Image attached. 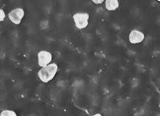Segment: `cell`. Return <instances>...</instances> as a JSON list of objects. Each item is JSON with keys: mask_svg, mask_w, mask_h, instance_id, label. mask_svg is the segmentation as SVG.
<instances>
[{"mask_svg": "<svg viewBox=\"0 0 160 116\" xmlns=\"http://www.w3.org/2000/svg\"><path fill=\"white\" fill-rule=\"evenodd\" d=\"M58 70V66L57 64L56 63H51L49 65L40 69L38 73V76L42 82L48 83L55 77Z\"/></svg>", "mask_w": 160, "mask_h": 116, "instance_id": "obj_1", "label": "cell"}, {"mask_svg": "<svg viewBox=\"0 0 160 116\" xmlns=\"http://www.w3.org/2000/svg\"><path fill=\"white\" fill-rule=\"evenodd\" d=\"M89 19V15L88 12H76L73 15V22L79 30H82L88 27Z\"/></svg>", "mask_w": 160, "mask_h": 116, "instance_id": "obj_2", "label": "cell"}, {"mask_svg": "<svg viewBox=\"0 0 160 116\" xmlns=\"http://www.w3.org/2000/svg\"><path fill=\"white\" fill-rule=\"evenodd\" d=\"M24 17V11L22 8H15L9 12L8 18L12 24L18 25Z\"/></svg>", "mask_w": 160, "mask_h": 116, "instance_id": "obj_3", "label": "cell"}, {"mask_svg": "<svg viewBox=\"0 0 160 116\" xmlns=\"http://www.w3.org/2000/svg\"><path fill=\"white\" fill-rule=\"evenodd\" d=\"M52 54L47 51H40L38 53V63L40 67H44L52 62Z\"/></svg>", "mask_w": 160, "mask_h": 116, "instance_id": "obj_4", "label": "cell"}, {"mask_svg": "<svg viewBox=\"0 0 160 116\" xmlns=\"http://www.w3.org/2000/svg\"><path fill=\"white\" fill-rule=\"evenodd\" d=\"M145 38V35L142 31L134 29L130 33L129 41L131 44H136L142 42Z\"/></svg>", "mask_w": 160, "mask_h": 116, "instance_id": "obj_5", "label": "cell"}, {"mask_svg": "<svg viewBox=\"0 0 160 116\" xmlns=\"http://www.w3.org/2000/svg\"><path fill=\"white\" fill-rule=\"evenodd\" d=\"M105 8L108 11H115L117 10L119 6V3L117 0H106L105 2Z\"/></svg>", "mask_w": 160, "mask_h": 116, "instance_id": "obj_6", "label": "cell"}, {"mask_svg": "<svg viewBox=\"0 0 160 116\" xmlns=\"http://www.w3.org/2000/svg\"><path fill=\"white\" fill-rule=\"evenodd\" d=\"M0 116H18V115L14 111L6 109L0 113Z\"/></svg>", "mask_w": 160, "mask_h": 116, "instance_id": "obj_7", "label": "cell"}, {"mask_svg": "<svg viewBox=\"0 0 160 116\" xmlns=\"http://www.w3.org/2000/svg\"><path fill=\"white\" fill-rule=\"evenodd\" d=\"M6 18V14L5 12L3 9L0 8V22H3Z\"/></svg>", "mask_w": 160, "mask_h": 116, "instance_id": "obj_8", "label": "cell"}, {"mask_svg": "<svg viewBox=\"0 0 160 116\" xmlns=\"http://www.w3.org/2000/svg\"><path fill=\"white\" fill-rule=\"evenodd\" d=\"M92 2L96 4H102V3H103L104 1L103 0H92Z\"/></svg>", "mask_w": 160, "mask_h": 116, "instance_id": "obj_9", "label": "cell"}, {"mask_svg": "<svg viewBox=\"0 0 160 116\" xmlns=\"http://www.w3.org/2000/svg\"><path fill=\"white\" fill-rule=\"evenodd\" d=\"M92 116H102V115L100 114H96L92 115Z\"/></svg>", "mask_w": 160, "mask_h": 116, "instance_id": "obj_10", "label": "cell"}]
</instances>
